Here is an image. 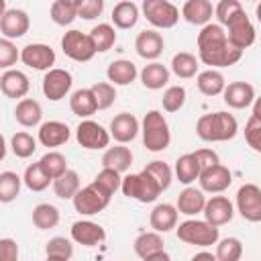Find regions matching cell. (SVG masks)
Wrapping results in <instances>:
<instances>
[{"instance_id": "obj_1", "label": "cell", "mask_w": 261, "mask_h": 261, "mask_svg": "<svg viewBox=\"0 0 261 261\" xmlns=\"http://www.w3.org/2000/svg\"><path fill=\"white\" fill-rule=\"evenodd\" d=\"M196 43H198V59L204 65H210V69L230 67L243 57V51L230 45L226 31L218 22H210L202 27Z\"/></svg>"}, {"instance_id": "obj_2", "label": "cell", "mask_w": 261, "mask_h": 261, "mask_svg": "<svg viewBox=\"0 0 261 261\" xmlns=\"http://www.w3.org/2000/svg\"><path fill=\"white\" fill-rule=\"evenodd\" d=\"M237 133H239L237 118L224 110L202 114L196 122V135L206 143H224L234 139Z\"/></svg>"}, {"instance_id": "obj_3", "label": "cell", "mask_w": 261, "mask_h": 261, "mask_svg": "<svg viewBox=\"0 0 261 261\" xmlns=\"http://www.w3.org/2000/svg\"><path fill=\"white\" fill-rule=\"evenodd\" d=\"M141 135H143V145L151 153H161L169 147L171 143V130L169 124L159 110H149L143 116L141 122Z\"/></svg>"}, {"instance_id": "obj_4", "label": "cell", "mask_w": 261, "mask_h": 261, "mask_svg": "<svg viewBox=\"0 0 261 261\" xmlns=\"http://www.w3.org/2000/svg\"><path fill=\"white\" fill-rule=\"evenodd\" d=\"M120 190H122V194H124L126 198H133V200H137V202H141V204H151V202H155V200L159 198V194L163 192L161 186L155 181V177H153L147 169H143V171H139V173H128V175H124Z\"/></svg>"}, {"instance_id": "obj_5", "label": "cell", "mask_w": 261, "mask_h": 261, "mask_svg": "<svg viewBox=\"0 0 261 261\" xmlns=\"http://www.w3.org/2000/svg\"><path fill=\"white\" fill-rule=\"evenodd\" d=\"M175 234L181 243L196 245V247H212L218 243V237H220L216 226L198 218H188L179 222V226L175 228Z\"/></svg>"}, {"instance_id": "obj_6", "label": "cell", "mask_w": 261, "mask_h": 261, "mask_svg": "<svg viewBox=\"0 0 261 261\" xmlns=\"http://www.w3.org/2000/svg\"><path fill=\"white\" fill-rule=\"evenodd\" d=\"M141 10L155 29H173L179 20V8L169 0H145Z\"/></svg>"}, {"instance_id": "obj_7", "label": "cell", "mask_w": 261, "mask_h": 261, "mask_svg": "<svg viewBox=\"0 0 261 261\" xmlns=\"http://www.w3.org/2000/svg\"><path fill=\"white\" fill-rule=\"evenodd\" d=\"M110 196L112 194H108L104 188H100L96 181H92L86 188H82L71 202H73L75 212H80L84 216H92V214L102 212L110 204Z\"/></svg>"}, {"instance_id": "obj_8", "label": "cell", "mask_w": 261, "mask_h": 261, "mask_svg": "<svg viewBox=\"0 0 261 261\" xmlns=\"http://www.w3.org/2000/svg\"><path fill=\"white\" fill-rule=\"evenodd\" d=\"M224 27H226V37H228L230 45H234L237 49L245 51L247 47H251V45L255 43L257 33H255V27H253L251 18L247 16L245 8H241L239 12H234V14L226 20Z\"/></svg>"}, {"instance_id": "obj_9", "label": "cell", "mask_w": 261, "mask_h": 261, "mask_svg": "<svg viewBox=\"0 0 261 261\" xmlns=\"http://www.w3.org/2000/svg\"><path fill=\"white\" fill-rule=\"evenodd\" d=\"M110 130L104 128L100 122L96 120H82L75 126V141L80 147L88 149V151H98V149H108L110 145Z\"/></svg>"}, {"instance_id": "obj_10", "label": "cell", "mask_w": 261, "mask_h": 261, "mask_svg": "<svg viewBox=\"0 0 261 261\" xmlns=\"http://www.w3.org/2000/svg\"><path fill=\"white\" fill-rule=\"evenodd\" d=\"M61 49L69 59H73L77 63H86L96 55V47H94L90 35H86L77 29H71L61 37Z\"/></svg>"}, {"instance_id": "obj_11", "label": "cell", "mask_w": 261, "mask_h": 261, "mask_svg": "<svg viewBox=\"0 0 261 261\" xmlns=\"http://www.w3.org/2000/svg\"><path fill=\"white\" fill-rule=\"evenodd\" d=\"M237 212L249 222H261V188L257 184H243L237 190Z\"/></svg>"}, {"instance_id": "obj_12", "label": "cell", "mask_w": 261, "mask_h": 261, "mask_svg": "<svg viewBox=\"0 0 261 261\" xmlns=\"http://www.w3.org/2000/svg\"><path fill=\"white\" fill-rule=\"evenodd\" d=\"M71 84H73V77H71V73L67 69L53 67L43 75V86L41 88H43V94H45L47 100L59 102L69 94Z\"/></svg>"}, {"instance_id": "obj_13", "label": "cell", "mask_w": 261, "mask_h": 261, "mask_svg": "<svg viewBox=\"0 0 261 261\" xmlns=\"http://www.w3.org/2000/svg\"><path fill=\"white\" fill-rule=\"evenodd\" d=\"M20 61L37 71H49L55 65V51L45 43H29L20 49Z\"/></svg>"}, {"instance_id": "obj_14", "label": "cell", "mask_w": 261, "mask_h": 261, "mask_svg": "<svg viewBox=\"0 0 261 261\" xmlns=\"http://www.w3.org/2000/svg\"><path fill=\"white\" fill-rule=\"evenodd\" d=\"M108 130H110V137H112L118 145H126V143H130V141H135L137 135L141 133V122L137 120L135 114H130V112H120V114H116V116L110 120Z\"/></svg>"}, {"instance_id": "obj_15", "label": "cell", "mask_w": 261, "mask_h": 261, "mask_svg": "<svg viewBox=\"0 0 261 261\" xmlns=\"http://www.w3.org/2000/svg\"><path fill=\"white\" fill-rule=\"evenodd\" d=\"M200 181V190L202 192H210V194H222L226 188H230L232 184V173L226 165L218 163V165H212L208 169H204L198 177Z\"/></svg>"}, {"instance_id": "obj_16", "label": "cell", "mask_w": 261, "mask_h": 261, "mask_svg": "<svg viewBox=\"0 0 261 261\" xmlns=\"http://www.w3.org/2000/svg\"><path fill=\"white\" fill-rule=\"evenodd\" d=\"M29 27H31V18L24 10L20 8H8L6 14L0 18V33H2V39H20L29 33Z\"/></svg>"}, {"instance_id": "obj_17", "label": "cell", "mask_w": 261, "mask_h": 261, "mask_svg": "<svg viewBox=\"0 0 261 261\" xmlns=\"http://www.w3.org/2000/svg\"><path fill=\"white\" fill-rule=\"evenodd\" d=\"M0 90L6 98H12V100L20 102V100H24V96L31 90L29 75L20 69H6L0 75Z\"/></svg>"}, {"instance_id": "obj_18", "label": "cell", "mask_w": 261, "mask_h": 261, "mask_svg": "<svg viewBox=\"0 0 261 261\" xmlns=\"http://www.w3.org/2000/svg\"><path fill=\"white\" fill-rule=\"evenodd\" d=\"M255 98H257L255 88L249 82H230V84H226V88L222 92L224 104L228 108H234V110H243V108L253 106Z\"/></svg>"}, {"instance_id": "obj_19", "label": "cell", "mask_w": 261, "mask_h": 261, "mask_svg": "<svg viewBox=\"0 0 261 261\" xmlns=\"http://www.w3.org/2000/svg\"><path fill=\"white\" fill-rule=\"evenodd\" d=\"M204 220L210 222L212 226H222V224H228L234 216V206L232 202L226 198V196H212L208 198L206 206H204Z\"/></svg>"}, {"instance_id": "obj_20", "label": "cell", "mask_w": 261, "mask_h": 261, "mask_svg": "<svg viewBox=\"0 0 261 261\" xmlns=\"http://www.w3.org/2000/svg\"><path fill=\"white\" fill-rule=\"evenodd\" d=\"M163 47H165V41H163V35L153 31V29H145L137 35L135 39V51L139 57L147 59L149 63L151 61H157V57L163 53Z\"/></svg>"}, {"instance_id": "obj_21", "label": "cell", "mask_w": 261, "mask_h": 261, "mask_svg": "<svg viewBox=\"0 0 261 261\" xmlns=\"http://www.w3.org/2000/svg\"><path fill=\"white\" fill-rule=\"evenodd\" d=\"M69 234H71L73 243L84 245V247H96V245L104 243V239H106V230L98 222H92V220L73 222L69 228Z\"/></svg>"}, {"instance_id": "obj_22", "label": "cell", "mask_w": 261, "mask_h": 261, "mask_svg": "<svg viewBox=\"0 0 261 261\" xmlns=\"http://www.w3.org/2000/svg\"><path fill=\"white\" fill-rule=\"evenodd\" d=\"M69 137H71V130L61 120H47L37 130V141L43 147H61L69 141Z\"/></svg>"}, {"instance_id": "obj_23", "label": "cell", "mask_w": 261, "mask_h": 261, "mask_svg": "<svg viewBox=\"0 0 261 261\" xmlns=\"http://www.w3.org/2000/svg\"><path fill=\"white\" fill-rule=\"evenodd\" d=\"M208 198L204 196V192L200 188H194V186H186L179 196H177V202H175V208L179 214L184 216H196L200 212H204V206H206Z\"/></svg>"}, {"instance_id": "obj_24", "label": "cell", "mask_w": 261, "mask_h": 261, "mask_svg": "<svg viewBox=\"0 0 261 261\" xmlns=\"http://www.w3.org/2000/svg\"><path fill=\"white\" fill-rule=\"evenodd\" d=\"M177 218H179V212H177V208L173 206V204H167V202H163V204H157L153 210H151V214H149V224H151V228L155 230V232H169V230H173V228H177Z\"/></svg>"}, {"instance_id": "obj_25", "label": "cell", "mask_w": 261, "mask_h": 261, "mask_svg": "<svg viewBox=\"0 0 261 261\" xmlns=\"http://www.w3.org/2000/svg\"><path fill=\"white\" fill-rule=\"evenodd\" d=\"M212 14H214V6L208 0H188L181 6V18L196 27L210 24Z\"/></svg>"}, {"instance_id": "obj_26", "label": "cell", "mask_w": 261, "mask_h": 261, "mask_svg": "<svg viewBox=\"0 0 261 261\" xmlns=\"http://www.w3.org/2000/svg\"><path fill=\"white\" fill-rule=\"evenodd\" d=\"M41 118H43V108H41V104L37 100L24 98V100L16 102V106H14V120L20 126H24V128L41 126L43 124Z\"/></svg>"}, {"instance_id": "obj_27", "label": "cell", "mask_w": 261, "mask_h": 261, "mask_svg": "<svg viewBox=\"0 0 261 261\" xmlns=\"http://www.w3.org/2000/svg\"><path fill=\"white\" fill-rule=\"evenodd\" d=\"M137 65L130 59H114L106 67V77L112 86H128L137 80Z\"/></svg>"}, {"instance_id": "obj_28", "label": "cell", "mask_w": 261, "mask_h": 261, "mask_svg": "<svg viewBox=\"0 0 261 261\" xmlns=\"http://www.w3.org/2000/svg\"><path fill=\"white\" fill-rule=\"evenodd\" d=\"M69 110L75 116L84 118V120L90 118L98 110V104H96V98H94L92 88H80V90H75L69 96Z\"/></svg>"}, {"instance_id": "obj_29", "label": "cell", "mask_w": 261, "mask_h": 261, "mask_svg": "<svg viewBox=\"0 0 261 261\" xmlns=\"http://www.w3.org/2000/svg\"><path fill=\"white\" fill-rule=\"evenodd\" d=\"M112 24L116 27V29H122V31H126V29H133L137 22H139V18H141V12H139V6L135 4V2H130V0H122V2H118V4H114V8H112Z\"/></svg>"}, {"instance_id": "obj_30", "label": "cell", "mask_w": 261, "mask_h": 261, "mask_svg": "<svg viewBox=\"0 0 261 261\" xmlns=\"http://www.w3.org/2000/svg\"><path fill=\"white\" fill-rule=\"evenodd\" d=\"M141 84L147 90H161L163 86H167L169 82V69L167 65L159 63V61H151L141 69Z\"/></svg>"}, {"instance_id": "obj_31", "label": "cell", "mask_w": 261, "mask_h": 261, "mask_svg": "<svg viewBox=\"0 0 261 261\" xmlns=\"http://www.w3.org/2000/svg\"><path fill=\"white\" fill-rule=\"evenodd\" d=\"M133 151L124 145H116V147H108L102 155V165L104 167H110V169H116L118 173L122 171H128L130 165H133Z\"/></svg>"}, {"instance_id": "obj_32", "label": "cell", "mask_w": 261, "mask_h": 261, "mask_svg": "<svg viewBox=\"0 0 261 261\" xmlns=\"http://www.w3.org/2000/svg\"><path fill=\"white\" fill-rule=\"evenodd\" d=\"M196 86L204 96H218L226 88V80L218 69H206L196 75Z\"/></svg>"}, {"instance_id": "obj_33", "label": "cell", "mask_w": 261, "mask_h": 261, "mask_svg": "<svg viewBox=\"0 0 261 261\" xmlns=\"http://www.w3.org/2000/svg\"><path fill=\"white\" fill-rule=\"evenodd\" d=\"M173 171H175V177L179 179V184L190 186L192 181H196L200 177L202 167H200V163H198V159H196L194 153H186V155H179L177 157Z\"/></svg>"}, {"instance_id": "obj_34", "label": "cell", "mask_w": 261, "mask_h": 261, "mask_svg": "<svg viewBox=\"0 0 261 261\" xmlns=\"http://www.w3.org/2000/svg\"><path fill=\"white\" fill-rule=\"evenodd\" d=\"M49 18L59 27H69L77 18V0H55L49 8Z\"/></svg>"}, {"instance_id": "obj_35", "label": "cell", "mask_w": 261, "mask_h": 261, "mask_svg": "<svg viewBox=\"0 0 261 261\" xmlns=\"http://www.w3.org/2000/svg\"><path fill=\"white\" fill-rule=\"evenodd\" d=\"M198 57L188 53V51H179L171 57V63H169V69L181 77V80H190V77H196L198 75Z\"/></svg>"}, {"instance_id": "obj_36", "label": "cell", "mask_w": 261, "mask_h": 261, "mask_svg": "<svg viewBox=\"0 0 261 261\" xmlns=\"http://www.w3.org/2000/svg\"><path fill=\"white\" fill-rule=\"evenodd\" d=\"M51 186H53L55 196L61 198V200H73L75 194L82 190V188H80V175H77V171H73V169H67L61 177L53 179Z\"/></svg>"}, {"instance_id": "obj_37", "label": "cell", "mask_w": 261, "mask_h": 261, "mask_svg": "<svg viewBox=\"0 0 261 261\" xmlns=\"http://www.w3.org/2000/svg\"><path fill=\"white\" fill-rule=\"evenodd\" d=\"M133 249H135V253H137L141 259H147V257H151V255L163 251V237H161L159 232H155V230H151V232H141V234L135 239Z\"/></svg>"}, {"instance_id": "obj_38", "label": "cell", "mask_w": 261, "mask_h": 261, "mask_svg": "<svg viewBox=\"0 0 261 261\" xmlns=\"http://www.w3.org/2000/svg\"><path fill=\"white\" fill-rule=\"evenodd\" d=\"M88 35H90V39H92V43H94V47H96V53H106V51L112 49L114 43H116V31H114V27L108 24V22L96 24Z\"/></svg>"}, {"instance_id": "obj_39", "label": "cell", "mask_w": 261, "mask_h": 261, "mask_svg": "<svg viewBox=\"0 0 261 261\" xmlns=\"http://www.w3.org/2000/svg\"><path fill=\"white\" fill-rule=\"evenodd\" d=\"M33 224L39 228V230H49V228H55L59 224V210L53 206V204H37L33 208Z\"/></svg>"}, {"instance_id": "obj_40", "label": "cell", "mask_w": 261, "mask_h": 261, "mask_svg": "<svg viewBox=\"0 0 261 261\" xmlns=\"http://www.w3.org/2000/svg\"><path fill=\"white\" fill-rule=\"evenodd\" d=\"M22 184H24L31 192H43V190L49 188V184H53V179L41 169V165H39V161H37V163L27 165V169H24V173H22Z\"/></svg>"}, {"instance_id": "obj_41", "label": "cell", "mask_w": 261, "mask_h": 261, "mask_svg": "<svg viewBox=\"0 0 261 261\" xmlns=\"http://www.w3.org/2000/svg\"><path fill=\"white\" fill-rule=\"evenodd\" d=\"M39 165H41V169H43L51 179H57V177H61V175L67 171V159H65V155H61L59 151H47V153L39 159Z\"/></svg>"}, {"instance_id": "obj_42", "label": "cell", "mask_w": 261, "mask_h": 261, "mask_svg": "<svg viewBox=\"0 0 261 261\" xmlns=\"http://www.w3.org/2000/svg\"><path fill=\"white\" fill-rule=\"evenodd\" d=\"M20 186H22V177L14 171H2L0 173V202L8 204L12 200H16V196L20 194Z\"/></svg>"}, {"instance_id": "obj_43", "label": "cell", "mask_w": 261, "mask_h": 261, "mask_svg": "<svg viewBox=\"0 0 261 261\" xmlns=\"http://www.w3.org/2000/svg\"><path fill=\"white\" fill-rule=\"evenodd\" d=\"M10 149L18 159H29L35 151H37V139L24 130L14 133L10 137Z\"/></svg>"}, {"instance_id": "obj_44", "label": "cell", "mask_w": 261, "mask_h": 261, "mask_svg": "<svg viewBox=\"0 0 261 261\" xmlns=\"http://www.w3.org/2000/svg\"><path fill=\"white\" fill-rule=\"evenodd\" d=\"M216 259L218 261H241L243 257V243L237 237H226L216 243Z\"/></svg>"}, {"instance_id": "obj_45", "label": "cell", "mask_w": 261, "mask_h": 261, "mask_svg": "<svg viewBox=\"0 0 261 261\" xmlns=\"http://www.w3.org/2000/svg\"><path fill=\"white\" fill-rule=\"evenodd\" d=\"M186 98H188V92H186L184 86H169L163 92V98H161L163 110L165 112H177V110H181L184 104H186Z\"/></svg>"}, {"instance_id": "obj_46", "label": "cell", "mask_w": 261, "mask_h": 261, "mask_svg": "<svg viewBox=\"0 0 261 261\" xmlns=\"http://www.w3.org/2000/svg\"><path fill=\"white\" fill-rule=\"evenodd\" d=\"M45 253L47 257H55V259H71L73 257V243L65 237H53L47 241L45 245Z\"/></svg>"}, {"instance_id": "obj_47", "label": "cell", "mask_w": 261, "mask_h": 261, "mask_svg": "<svg viewBox=\"0 0 261 261\" xmlns=\"http://www.w3.org/2000/svg\"><path fill=\"white\" fill-rule=\"evenodd\" d=\"M92 92H94L98 110L110 108V106L114 104V100H116V88H114L110 82H96V84L92 86Z\"/></svg>"}, {"instance_id": "obj_48", "label": "cell", "mask_w": 261, "mask_h": 261, "mask_svg": "<svg viewBox=\"0 0 261 261\" xmlns=\"http://www.w3.org/2000/svg\"><path fill=\"white\" fill-rule=\"evenodd\" d=\"M153 177H155V181L161 186V190H167L169 186H171V179H173V171H171V167L165 163V161H159V159H155V161H151V163H147V167H145Z\"/></svg>"}, {"instance_id": "obj_49", "label": "cell", "mask_w": 261, "mask_h": 261, "mask_svg": "<svg viewBox=\"0 0 261 261\" xmlns=\"http://www.w3.org/2000/svg\"><path fill=\"white\" fill-rule=\"evenodd\" d=\"M94 181H96L100 188H104L108 194H114V192L120 190V186H122L120 173H118L116 169H110V167H102V171L94 177Z\"/></svg>"}, {"instance_id": "obj_50", "label": "cell", "mask_w": 261, "mask_h": 261, "mask_svg": "<svg viewBox=\"0 0 261 261\" xmlns=\"http://www.w3.org/2000/svg\"><path fill=\"white\" fill-rule=\"evenodd\" d=\"M20 59V51L16 49V45L8 39H0V67L6 71V69H12V65Z\"/></svg>"}, {"instance_id": "obj_51", "label": "cell", "mask_w": 261, "mask_h": 261, "mask_svg": "<svg viewBox=\"0 0 261 261\" xmlns=\"http://www.w3.org/2000/svg\"><path fill=\"white\" fill-rule=\"evenodd\" d=\"M104 0H77V18L94 20L102 14Z\"/></svg>"}, {"instance_id": "obj_52", "label": "cell", "mask_w": 261, "mask_h": 261, "mask_svg": "<svg viewBox=\"0 0 261 261\" xmlns=\"http://www.w3.org/2000/svg\"><path fill=\"white\" fill-rule=\"evenodd\" d=\"M243 8V4L239 2V0H220L216 6H214V16L218 18V24L222 27V24H226V20L234 14V12H239Z\"/></svg>"}, {"instance_id": "obj_53", "label": "cell", "mask_w": 261, "mask_h": 261, "mask_svg": "<svg viewBox=\"0 0 261 261\" xmlns=\"http://www.w3.org/2000/svg\"><path fill=\"white\" fill-rule=\"evenodd\" d=\"M245 141H247V145H249L253 151L261 153V122L255 120L253 116H251V118L247 120V124H245Z\"/></svg>"}, {"instance_id": "obj_54", "label": "cell", "mask_w": 261, "mask_h": 261, "mask_svg": "<svg viewBox=\"0 0 261 261\" xmlns=\"http://www.w3.org/2000/svg\"><path fill=\"white\" fill-rule=\"evenodd\" d=\"M0 261H18V245L14 239H0Z\"/></svg>"}, {"instance_id": "obj_55", "label": "cell", "mask_w": 261, "mask_h": 261, "mask_svg": "<svg viewBox=\"0 0 261 261\" xmlns=\"http://www.w3.org/2000/svg\"><path fill=\"white\" fill-rule=\"evenodd\" d=\"M194 155H196V159H198V163H200V167H202V171L204 169H208V167H212V165H218L220 163V157H218V153L216 151H212V149H198V151H194Z\"/></svg>"}, {"instance_id": "obj_56", "label": "cell", "mask_w": 261, "mask_h": 261, "mask_svg": "<svg viewBox=\"0 0 261 261\" xmlns=\"http://www.w3.org/2000/svg\"><path fill=\"white\" fill-rule=\"evenodd\" d=\"M190 261H218V259H216V255H212V253H208V251H200V253H196Z\"/></svg>"}, {"instance_id": "obj_57", "label": "cell", "mask_w": 261, "mask_h": 261, "mask_svg": "<svg viewBox=\"0 0 261 261\" xmlns=\"http://www.w3.org/2000/svg\"><path fill=\"white\" fill-rule=\"evenodd\" d=\"M143 261H171V257H169V253L159 251V253H155V255H151V257H147Z\"/></svg>"}, {"instance_id": "obj_58", "label": "cell", "mask_w": 261, "mask_h": 261, "mask_svg": "<svg viewBox=\"0 0 261 261\" xmlns=\"http://www.w3.org/2000/svg\"><path fill=\"white\" fill-rule=\"evenodd\" d=\"M251 116L261 122V96L255 98V102H253V114H251Z\"/></svg>"}, {"instance_id": "obj_59", "label": "cell", "mask_w": 261, "mask_h": 261, "mask_svg": "<svg viewBox=\"0 0 261 261\" xmlns=\"http://www.w3.org/2000/svg\"><path fill=\"white\" fill-rule=\"evenodd\" d=\"M255 16H257V20L261 22V2H259V4L255 6Z\"/></svg>"}, {"instance_id": "obj_60", "label": "cell", "mask_w": 261, "mask_h": 261, "mask_svg": "<svg viewBox=\"0 0 261 261\" xmlns=\"http://www.w3.org/2000/svg\"><path fill=\"white\" fill-rule=\"evenodd\" d=\"M45 261H67V259H55V257H47Z\"/></svg>"}]
</instances>
